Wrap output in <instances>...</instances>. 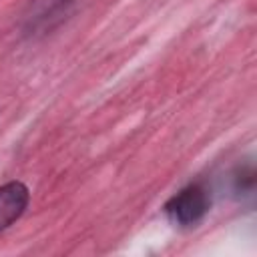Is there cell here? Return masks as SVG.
Instances as JSON below:
<instances>
[{
    "label": "cell",
    "instance_id": "cell-3",
    "mask_svg": "<svg viewBox=\"0 0 257 257\" xmlns=\"http://www.w3.org/2000/svg\"><path fill=\"white\" fill-rule=\"evenodd\" d=\"M28 199L30 193L20 181H10L0 187V231L8 229L16 219H20L28 207Z\"/></svg>",
    "mask_w": 257,
    "mask_h": 257
},
{
    "label": "cell",
    "instance_id": "cell-2",
    "mask_svg": "<svg viewBox=\"0 0 257 257\" xmlns=\"http://www.w3.org/2000/svg\"><path fill=\"white\" fill-rule=\"evenodd\" d=\"M76 0H32L24 14V34L44 36L54 30L70 12Z\"/></svg>",
    "mask_w": 257,
    "mask_h": 257
},
{
    "label": "cell",
    "instance_id": "cell-1",
    "mask_svg": "<svg viewBox=\"0 0 257 257\" xmlns=\"http://www.w3.org/2000/svg\"><path fill=\"white\" fill-rule=\"evenodd\" d=\"M209 211V193L201 185H189L169 199L165 205V213L175 225L189 227L199 223Z\"/></svg>",
    "mask_w": 257,
    "mask_h": 257
}]
</instances>
